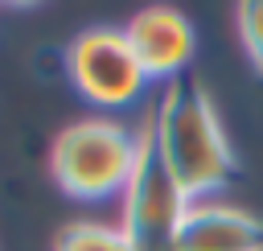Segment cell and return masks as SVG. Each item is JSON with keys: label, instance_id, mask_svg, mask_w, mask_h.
<instances>
[{"label": "cell", "instance_id": "cell-8", "mask_svg": "<svg viewBox=\"0 0 263 251\" xmlns=\"http://www.w3.org/2000/svg\"><path fill=\"white\" fill-rule=\"evenodd\" d=\"M238 37L247 58L263 70V0H238Z\"/></svg>", "mask_w": 263, "mask_h": 251}, {"label": "cell", "instance_id": "cell-4", "mask_svg": "<svg viewBox=\"0 0 263 251\" xmlns=\"http://www.w3.org/2000/svg\"><path fill=\"white\" fill-rule=\"evenodd\" d=\"M66 70L74 91L95 107H132L148 86V74L132 53L123 29L111 25L82 29L66 49Z\"/></svg>", "mask_w": 263, "mask_h": 251}, {"label": "cell", "instance_id": "cell-9", "mask_svg": "<svg viewBox=\"0 0 263 251\" xmlns=\"http://www.w3.org/2000/svg\"><path fill=\"white\" fill-rule=\"evenodd\" d=\"M8 4H16V8H33V4H41V0H8Z\"/></svg>", "mask_w": 263, "mask_h": 251}, {"label": "cell", "instance_id": "cell-6", "mask_svg": "<svg viewBox=\"0 0 263 251\" xmlns=\"http://www.w3.org/2000/svg\"><path fill=\"white\" fill-rule=\"evenodd\" d=\"M173 251H263V222L226 202H189Z\"/></svg>", "mask_w": 263, "mask_h": 251}, {"label": "cell", "instance_id": "cell-7", "mask_svg": "<svg viewBox=\"0 0 263 251\" xmlns=\"http://www.w3.org/2000/svg\"><path fill=\"white\" fill-rule=\"evenodd\" d=\"M53 251H136V243L127 239L123 226H111V222H70Z\"/></svg>", "mask_w": 263, "mask_h": 251}, {"label": "cell", "instance_id": "cell-2", "mask_svg": "<svg viewBox=\"0 0 263 251\" xmlns=\"http://www.w3.org/2000/svg\"><path fill=\"white\" fill-rule=\"evenodd\" d=\"M140 156V132L119 119H78L58 132L49 148L53 181L78 202H107L123 193Z\"/></svg>", "mask_w": 263, "mask_h": 251}, {"label": "cell", "instance_id": "cell-1", "mask_svg": "<svg viewBox=\"0 0 263 251\" xmlns=\"http://www.w3.org/2000/svg\"><path fill=\"white\" fill-rule=\"evenodd\" d=\"M148 128H152V140H156L168 173L189 193V202H201L230 181L234 148L222 132L210 91L197 78H173L168 91L160 95Z\"/></svg>", "mask_w": 263, "mask_h": 251}, {"label": "cell", "instance_id": "cell-5", "mask_svg": "<svg viewBox=\"0 0 263 251\" xmlns=\"http://www.w3.org/2000/svg\"><path fill=\"white\" fill-rule=\"evenodd\" d=\"M123 37H127L132 53L140 58L148 82L152 78H177L189 66L193 49H197L193 25L177 8H168V4H152V8L136 12L123 25Z\"/></svg>", "mask_w": 263, "mask_h": 251}, {"label": "cell", "instance_id": "cell-3", "mask_svg": "<svg viewBox=\"0 0 263 251\" xmlns=\"http://www.w3.org/2000/svg\"><path fill=\"white\" fill-rule=\"evenodd\" d=\"M185 210H189V193L168 173V165L152 140V128H144L136 169L119 193V226L127 230L136 251H173Z\"/></svg>", "mask_w": 263, "mask_h": 251}]
</instances>
